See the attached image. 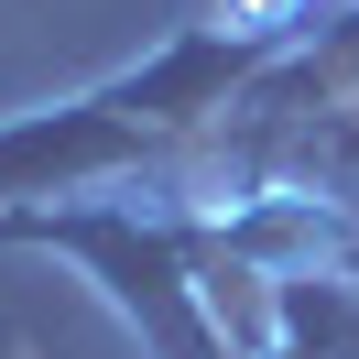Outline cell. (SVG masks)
<instances>
[{
    "mask_svg": "<svg viewBox=\"0 0 359 359\" xmlns=\"http://www.w3.org/2000/svg\"><path fill=\"white\" fill-rule=\"evenodd\" d=\"M305 33H316V11L305 22H185V33H163L142 66L55 98V109H11L0 120V207L98 196V185H131V175H153V163H175L196 131H229V109H240Z\"/></svg>",
    "mask_w": 359,
    "mask_h": 359,
    "instance_id": "cell-1",
    "label": "cell"
}]
</instances>
